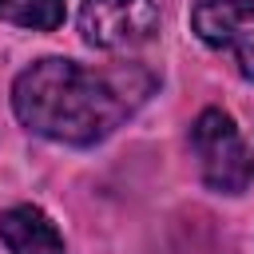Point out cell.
<instances>
[{"label":"cell","mask_w":254,"mask_h":254,"mask_svg":"<svg viewBox=\"0 0 254 254\" xmlns=\"http://www.w3.org/2000/svg\"><path fill=\"white\" fill-rule=\"evenodd\" d=\"M151 91V75L139 67L95 71L64 56H48L24 67L12 83L16 119L56 143L91 147L107 139Z\"/></svg>","instance_id":"obj_1"},{"label":"cell","mask_w":254,"mask_h":254,"mask_svg":"<svg viewBox=\"0 0 254 254\" xmlns=\"http://www.w3.org/2000/svg\"><path fill=\"white\" fill-rule=\"evenodd\" d=\"M190 147H194L202 183L210 190H222V194L246 190L254 167H250L246 143H242V135H238V127H234V119L226 111L206 107L190 127Z\"/></svg>","instance_id":"obj_2"},{"label":"cell","mask_w":254,"mask_h":254,"mask_svg":"<svg viewBox=\"0 0 254 254\" xmlns=\"http://www.w3.org/2000/svg\"><path fill=\"white\" fill-rule=\"evenodd\" d=\"M79 32L91 48L127 52L159 32V8L155 0H83Z\"/></svg>","instance_id":"obj_3"},{"label":"cell","mask_w":254,"mask_h":254,"mask_svg":"<svg viewBox=\"0 0 254 254\" xmlns=\"http://www.w3.org/2000/svg\"><path fill=\"white\" fill-rule=\"evenodd\" d=\"M190 24L202 44L230 52L238 71L254 79V0H194Z\"/></svg>","instance_id":"obj_4"},{"label":"cell","mask_w":254,"mask_h":254,"mask_svg":"<svg viewBox=\"0 0 254 254\" xmlns=\"http://www.w3.org/2000/svg\"><path fill=\"white\" fill-rule=\"evenodd\" d=\"M0 238L8 254H64V238L56 222L40 206H12L0 214Z\"/></svg>","instance_id":"obj_5"},{"label":"cell","mask_w":254,"mask_h":254,"mask_svg":"<svg viewBox=\"0 0 254 254\" xmlns=\"http://www.w3.org/2000/svg\"><path fill=\"white\" fill-rule=\"evenodd\" d=\"M0 20L36 28V32H52L64 24V0H0Z\"/></svg>","instance_id":"obj_6"}]
</instances>
